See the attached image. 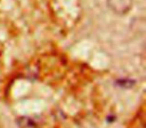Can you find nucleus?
I'll use <instances>...</instances> for the list:
<instances>
[{"label":"nucleus","mask_w":146,"mask_h":128,"mask_svg":"<svg viewBox=\"0 0 146 128\" xmlns=\"http://www.w3.org/2000/svg\"><path fill=\"white\" fill-rule=\"evenodd\" d=\"M133 0H107V5L114 13L126 14L131 9Z\"/></svg>","instance_id":"obj_1"}]
</instances>
